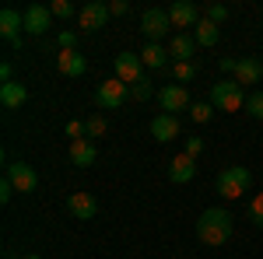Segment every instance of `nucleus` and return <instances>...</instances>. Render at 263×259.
Segmentation results:
<instances>
[{"mask_svg": "<svg viewBox=\"0 0 263 259\" xmlns=\"http://www.w3.org/2000/svg\"><path fill=\"white\" fill-rule=\"evenodd\" d=\"M197 238H200L203 245H224V242L232 238V214H228L224 207L203 210L200 221H197Z\"/></svg>", "mask_w": 263, "mask_h": 259, "instance_id": "f257e3e1", "label": "nucleus"}, {"mask_svg": "<svg viewBox=\"0 0 263 259\" xmlns=\"http://www.w3.org/2000/svg\"><path fill=\"white\" fill-rule=\"evenodd\" d=\"M249 182H253V172H249V168H242V165H232V168L218 172V182H214V186H218V196L239 200V196H246Z\"/></svg>", "mask_w": 263, "mask_h": 259, "instance_id": "f03ea898", "label": "nucleus"}, {"mask_svg": "<svg viewBox=\"0 0 263 259\" xmlns=\"http://www.w3.org/2000/svg\"><path fill=\"white\" fill-rule=\"evenodd\" d=\"M211 105H218L221 112H239L246 105V91L239 81H218L211 88Z\"/></svg>", "mask_w": 263, "mask_h": 259, "instance_id": "7ed1b4c3", "label": "nucleus"}, {"mask_svg": "<svg viewBox=\"0 0 263 259\" xmlns=\"http://www.w3.org/2000/svg\"><path fill=\"white\" fill-rule=\"evenodd\" d=\"M141 32L147 35V42H162L172 32V14L165 7H147L141 14Z\"/></svg>", "mask_w": 263, "mask_h": 259, "instance_id": "20e7f679", "label": "nucleus"}, {"mask_svg": "<svg viewBox=\"0 0 263 259\" xmlns=\"http://www.w3.org/2000/svg\"><path fill=\"white\" fill-rule=\"evenodd\" d=\"M109 18H112V14H109V4H102V0H91V4H84L81 11H78V25H81L84 32H99V28H105Z\"/></svg>", "mask_w": 263, "mask_h": 259, "instance_id": "39448f33", "label": "nucleus"}, {"mask_svg": "<svg viewBox=\"0 0 263 259\" xmlns=\"http://www.w3.org/2000/svg\"><path fill=\"white\" fill-rule=\"evenodd\" d=\"M7 179H11V186H14V193H35V189H39V175H35V168L25 165V161L7 165Z\"/></svg>", "mask_w": 263, "mask_h": 259, "instance_id": "423d86ee", "label": "nucleus"}, {"mask_svg": "<svg viewBox=\"0 0 263 259\" xmlns=\"http://www.w3.org/2000/svg\"><path fill=\"white\" fill-rule=\"evenodd\" d=\"M130 84H123L120 77H112V81H105V84H99V91H95V102H99L102 109H120L123 102H126V91Z\"/></svg>", "mask_w": 263, "mask_h": 259, "instance_id": "0eeeda50", "label": "nucleus"}, {"mask_svg": "<svg viewBox=\"0 0 263 259\" xmlns=\"http://www.w3.org/2000/svg\"><path fill=\"white\" fill-rule=\"evenodd\" d=\"M158 102H162V112L176 116L182 109H190V91L182 84H165L162 91H158Z\"/></svg>", "mask_w": 263, "mask_h": 259, "instance_id": "6e6552de", "label": "nucleus"}, {"mask_svg": "<svg viewBox=\"0 0 263 259\" xmlns=\"http://www.w3.org/2000/svg\"><path fill=\"white\" fill-rule=\"evenodd\" d=\"M168 14H172V28H197L200 25V7L190 0H176L168 7Z\"/></svg>", "mask_w": 263, "mask_h": 259, "instance_id": "1a4fd4ad", "label": "nucleus"}, {"mask_svg": "<svg viewBox=\"0 0 263 259\" xmlns=\"http://www.w3.org/2000/svg\"><path fill=\"white\" fill-rule=\"evenodd\" d=\"M116 77H120L123 84H137V81H144L141 56H134V53H120V56H116Z\"/></svg>", "mask_w": 263, "mask_h": 259, "instance_id": "9d476101", "label": "nucleus"}, {"mask_svg": "<svg viewBox=\"0 0 263 259\" xmlns=\"http://www.w3.org/2000/svg\"><path fill=\"white\" fill-rule=\"evenodd\" d=\"M49 18H53L49 7H42V4H28V7H25V32L42 35V32L49 28Z\"/></svg>", "mask_w": 263, "mask_h": 259, "instance_id": "9b49d317", "label": "nucleus"}, {"mask_svg": "<svg viewBox=\"0 0 263 259\" xmlns=\"http://www.w3.org/2000/svg\"><path fill=\"white\" fill-rule=\"evenodd\" d=\"M67 210H70L78 221H91L95 214H99V203H95L91 193H74V196H67Z\"/></svg>", "mask_w": 263, "mask_h": 259, "instance_id": "f8f14e48", "label": "nucleus"}, {"mask_svg": "<svg viewBox=\"0 0 263 259\" xmlns=\"http://www.w3.org/2000/svg\"><path fill=\"white\" fill-rule=\"evenodd\" d=\"M151 137L162 140V144L176 140V137H179V116H168V112L155 116V119H151Z\"/></svg>", "mask_w": 263, "mask_h": 259, "instance_id": "ddd939ff", "label": "nucleus"}, {"mask_svg": "<svg viewBox=\"0 0 263 259\" xmlns=\"http://www.w3.org/2000/svg\"><path fill=\"white\" fill-rule=\"evenodd\" d=\"M57 67H60L63 77H81L84 70H88V63L78 49H60V56H57Z\"/></svg>", "mask_w": 263, "mask_h": 259, "instance_id": "4468645a", "label": "nucleus"}, {"mask_svg": "<svg viewBox=\"0 0 263 259\" xmlns=\"http://www.w3.org/2000/svg\"><path fill=\"white\" fill-rule=\"evenodd\" d=\"M18 28H25V14H18L14 7H4V11H0V35L18 46V42H21L18 39Z\"/></svg>", "mask_w": 263, "mask_h": 259, "instance_id": "2eb2a0df", "label": "nucleus"}, {"mask_svg": "<svg viewBox=\"0 0 263 259\" xmlns=\"http://www.w3.org/2000/svg\"><path fill=\"white\" fill-rule=\"evenodd\" d=\"M263 77V60L260 56H246V60L235 63V81L239 84H260Z\"/></svg>", "mask_w": 263, "mask_h": 259, "instance_id": "dca6fc26", "label": "nucleus"}, {"mask_svg": "<svg viewBox=\"0 0 263 259\" xmlns=\"http://www.w3.org/2000/svg\"><path fill=\"white\" fill-rule=\"evenodd\" d=\"M197 175V158H190V154H176V158L168 161V179L172 182H190Z\"/></svg>", "mask_w": 263, "mask_h": 259, "instance_id": "f3484780", "label": "nucleus"}, {"mask_svg": "<svg viewBox=\"0 0 263 259\" xmlns=\"http://www.w3.org/2000/svg\"><path fill=\"white\" fill-rule=\"evenodd\" d=\"M95 158H99V151H95L91 140H70V161H74L78 168H91Z\"/></svg>", "mask_w": 263, "mask_h": 259, "instance_id": "a211bd4d", "label": "nucleus"}, {"mask_svg": "<svg viewBox=\"0 0 263 259\" xmlns=\"http://www.w3.org/2000/svg\"><path fill=\"white\" fill-rule=\"evenodd\" d=\"M193 49H197V39H193L190 32H179V35H172V46H168V53L176 56V63H190Z\"/></svg>", "mask_w": 263, "mask_h": 259, "instance_id": "6ab92c4d", "label": "nucleus"}, {"mask_svg": "<svg viewBox=\"0 0 263 259\" xmlns=\"http://www.w3.org/2000/svg\"><path fill=\"white\" fill-rule=\"evenodd\" d=\"M28 98V88L21 81H11V84H0V105L4 109H18L21 102Z\"/></svg>", "mask_w": 263, "mask_h": 259, "instance_id": "aec40b11", "label": "nucleus"}, {"mask_svg": "<svg viewBox=\"0 0 263 259\" xmlns=\"http://www.w3.org/2000/svg\"><path fill=\"white\" fill-rule=\"evenodd\" d=\"M137 56H141V63H144V67L158 70V67H165V60H168L172 53H168V49H162V42H147V46H144V49L137 53Z\"/></svg>", "mask_w": 263, "mask_h": 259, "instance_id": "412c9836", "label": "nucleus"}, {"mask_svg": "<svg viewBox=\"0 0 263 259\" xmlns=\"http://www.w3.org/2000/svg\"><path fill=\"white\" fill-rule=\"evenodd\" d=\"M218 35H221V28L214 25V21L200 18V25L193 28V39H197V46H214L218 42Z\"/></svg>", "mask_w": 263, "mask_h": 259, "instance_id": "4be33fe9", "label": "nucleus"}, {"mask_svg": "<svg viewBox=\"0 0 263 259\" xmlns=\"http://www.w3.org/2000/svg\"><path fill=\"white\" fill-rule=\"evenodd\" d=\"M246 217H249V224L263 228V193H260V196H253V200H249V207H246Z\"/></svg>", "mask_w": 263, "mask_h": 259, "instance_id": "5701e85b", "label": "nucleus"}, {"mask_svg": "<svg viewBox=\"0 0 263 259\" xmlns=\"http://www.w3.org/2000/svg\"><path fill=\"white\" fill-rule=\"evenodd\" d=\"M211 116H214V105H211V102H193V105H190V119L193 123H207Z\"/></svg>", "mask_w": 263, "mask_h": 259, "instance_id": "b1692460", "label": "nucleus"}, {"mask_svg": "<svg viewBox=\"0 0 263 259\" xmlns=\"http://www.w3.org/2000/svg\"><path fill=\"white\" fill-rule=\"evenodd\" d=\"M246 112H249L253 119H263V91H253V95L246 98Z\"/></svg>", "mask_w": 263, "mask_h": 259, "instance_id": "393cba45", "label": "nucleus"}, {"mask_svg": "<svg viewBox=\"0 0 263 259\" xmlns=\"http://www.w3.org/2000/svg\"><path fill=\"white\" fill-rule=\"evenodd\" d=\"M203 18L214 21V25H221V21L228 18V7H224V4H207V7H203Z\"/></svg>", "mask_w": 263, "mask_h": 259, "instance_id": "a878e982", "label": "nucleus"}, {"mask_svg": "<svg viewBox=\"0 0 263 259\" xmlns=\"http://www.w3.org/2000/svg\"><path fill=\"white\" fill-rule=\"evenodd\" d=\"M172 77L176 81H193L197 77V67H193V63H172Z\"/></svg>", "mask_w": 263, "mask_h": 259, "instance_id": "bb28decb", "label": "nucleus"}, {"mask_svg": "<svg viewBox=\"0 0 263 259\" xmlns=\"http://www.w3.org/2000/svg\"><path fill=\"white\" fill-rule=\"evenodd\" d=\"M49 11H53V18H74V4L70 0H53Z\"/></svg>", "mask_w": 263, "mask_h": 259, "instance_id": "cd10ccee", "label": "nucleus"}, {"mask_svg": "<svg viewBox=\"0 0 263 259\" xmlns=\"http://www.w3.org/2000/svg\"><path fill=\"white\" fill-rule=\"evenodd\" d=\"M151 95H155V88H151V81H147V77L134 84V98H137V102H147Z\"/></svg>", "mask_w": 263, "mask_h": 259, "instance_id": "c85d7f7f", "label": "nucleus"}, {"mask_svg": "<svg viewBox=\"0 0 263 259\" xmlns=\"http://www.w3.org/2000/svg\"><path fill=\"white\" fill-rule=\"evenodd\" d=\"M84 123H88V137L91 140L105 133V116H91V119H84Z\"/></svg>", "mask_w": 263, "mask_h": 259, "instance_id": "c756f323", "label": "nucleus"}, {"mask_svg": "<svg viewBox=\"0 0 263 259\" xmlns=\"http://www.w3.org/2000/svg\"><path fill=\"white\" fill-rule=\"evenodd\" d=\"M200 151H203V140H200V137H190V140H186V151H182V154H190V158H197Z\"/></svg>", "mask_w": 263, "mask_h": 259, "instance_id": "7c9ffc66", "label": "nucleus"}, {"mask_svg": "<svg viewBox=\"0 0 263 259\" xmlns=\"http://www.w3.org/2000/svg\"><path fill=\"white\" fill-rule=\"evenodd\" d=\"M11 196H14V186H11V179L4 175V182H0V203H7Z\"/></svg>", "mask_w": 263, "mask_h": 259, "instance_id": "2f4dec72", "label": "nucleus"}, {"mask_svg": "<svg viewBox=\"0 0 263 259\" xmlns=\"http://www.w3.org/2000/svg\"><path fill=\"white\" fill-rule=\"evenodd\" d=\"M57 42H60V49H74V32H60V35H57Z\"/></svg>", "mask_w": 263, "mask_h": 259, "instance_id": "473e14b6", "label": "nucleus"}, {"mask_svg": "<svg viewBox=\"0 0 263 259\" xmlns=\"http://www.w3.org/2000/svg\"><path fill=\"white\" fill-rule=\"evenodd\" d=\"M11 74H14V67H11V60H4V63H0V81H4V84H11V81H14Z\"/></svg>", "mask_w": 263, "mask_h": 259, "instance_id": "72a5a7b5", "label": "nucleus"}, {"mask_svg": "<svg viewBox=\"0 0 263 259\" xmlns=\"http://www.w3.org/2000/svg\"><path fill=\"white\" fill-rule=\"evenodd\" d=\"M126 11H130L126 0H112V4H109V14H126Z\"/></svg>", "mask_w": 263, "mask_h": 259, "instance_id": "f704fd0d", "label": "nucleus"}, {"mask_svg": "<svg viewBox=\"0 0 263 259\" xmlns=\"http://www.w3.org/2000/svg\"><path fill=\"white\" fill-rule=\"evenodd\" d=\"M235 63H239V60H221V70H228V74H235Z\"/></svg>", "mask_w": 263, "mask_h": 259, "instance_id": "c9c22d12", "label": "nucleus"}, {"mask_svg": "<svg viewBox=\"0 0 263 259\" xmlns=\"http://www.w3.org/2000/svg\"><path fill=\"white\" fill-rule=\"evenodd\" d=\"M21 259H39V256H21Z\"/></svg>", "mask_w": 263, "mask_h": 259, "instance_id": "e433bc0d", "label": "nucleus"}]
</instances>
